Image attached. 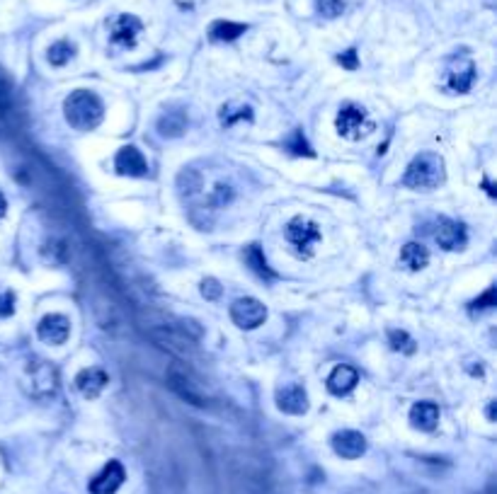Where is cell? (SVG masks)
<instances>
[{"label": "cell", "instance_id": "9", "mask_svg": "<svg viewBox=\"0 0 497 494\" xmlns=\"http://www.w3.org/2000/svg\"><path fill=\"white\" fill-rule=\"evenodd\" d=\"M37 334L42 342L47 344H66L71 337V320L66 315H58V312H51V315H44L42 323L37 325Z\"/></svg>", "mask_w": 497, "mask_h": 494}, {"label": "cell", "instance_id": "18", "mask_svg": "<svg viewBox=\"0 0 497 494\" xmlns=\"http://www.w3.org/2000/svg\"><path fill=\"white\" fill-rule=\"evenodd\" d=\"M439 421V407L435 402H415L410 410V424L420 432H435Z\"/></svg>", "mask_w": 497, "mask_h": 494}, {"label": "cell", "instance_id": "3", "mask_svg": "<svg viewBox=\"0 0 497 494\" xmlns=\"http://www.w3.org/2000/svg\"><path fill=\"white\" fill-rule=\"evenodd\" d=\"M25 391L34 400H51L58 391V371L44 359H32L25 369Z\"/></svg>", "mask_w": 497, "mask_h": 494}, {"label": "cell", "instance_id": "17", "mask_svg": "<svg viewBox=\"0 0 497 494\" xmlns=\"http://www.w3.org/2000/svg\"><path fill=\"white\" fill-rule=\"evenodd\" d=\"M356 383H359V373H356V369H352V366H347V364L337 366V369L328 375V391L337 397L354 391Z\"/></svg>", "mask_w": 497, "mask_h": 494}, {"label": "cell", "instance_id": "26", "mask_svg": "<svg viewBox=\"0 0 497 494\" xmlns=\"http://www.w3.org/2000/svg\"><path fill=\"white\" fill-rule=\"evenodd\" d=\"M287 148L293 153V156H313V151H311V146L306 143V138H304V134L301 131H293L291 134V138L287 140Z\"/></svg>", "mask_w": 497, "mask_h": 494}, {"label": "cell", "instance_id": "28", "mask_svg": "<svg viewBox=\"0 0 497 494\" xmlns=\"http://www.w3.org/2000/svg\"><path fill=\"white\" fill-rule=\"evenodd\" d=\"M221 291H223V288H221V284L216 279L202 281V296H204L206 301H216V298L221 296Z\"/></svg>", "mask_w": 497, "mask_h": 494}, {"label": "cell", "instance_id": "20", "mask_svg": "<svg viewBox=\"0 0 497 494\" xmlns=\"http://www.w3.org/2000/svg\"><path fill=\"white\" fill-rule=\"evenodd\" d=\"M245 29H247V25H243V22L219 20L211 25L209 37L214 39V42H233V39H238L241 34H245Z\"/></svg>", "mask_w": 497, "mask_h": 494}, {"label": "cell", "instance_id": "8", "mask_svg": "<svg viewBox=\"0 0 497 494\" xmlns=\"http://www.w3.org/2000/svg\"><path fill=\"white\" fill-rule=\"evenodd\" d=\"M124 480H126L124 465H121L119 460H110L105 468L90 480L88 489H90V494H114L117 489L124 484Z\"/></svg>", "mask_w": 497, "mask_h": 494}, {"label": "cell", "instance_id": "12", "mask_svg": "<svg viewBox=\"0 0 497 494\" xmlns=\"http://www.w3.org/2000/svg\"><path fill=\"white\" fill-rule=\"evenodd\" d=\"M114 170L124 177H143L148 172V162L141 151L134 146H124L114 158Z\"/></svg>", "mask_w": 497, "mask_h": 494}, {"label": "cell", "instance_id": "10", "mask_svg": "<svg viewBox=\"0 0 497 494\" xmlns=\"http://www.w3.org/2000/svg\"><path fill=\"white\" fill-rule=\"evenodd\" d=\"M435 240L439 245L441 250H463L468 243V233H466V225L459 223V221H451V219H441L439 225H437V233Z\"/></svg>", "mask_w": 497, "mask_h": 494}, {"label": "cell", "instance_id": "6", "mask_svg": "<svg viewBox=\"0 0 497 494\" xmlns=\"http://www.w3.org/2000/svg\"><path fill=\"white\" fill-rule=\"evenodd\" d=\"M230 320H233L241 330H255L267 320V308L262 306V301H257V298H252V296L238 298V301L230 306Z\"/></svg>", "mask_w": 497, "mask_h": 494}, {"label": "cell", "instance_id": "30", "mask_svg": "<svg viewBox=\"0 0 497 494\" xmlns=\"http://www.w3.org/2000/svg\"><path fill=\"white\" fill-rule=\"evenodd\" d=\"M495 306V286H490L481 298L473 301V310H487V308Z\"/></svg>", "mask_w": 497, "mask_h": 494}, {"label": "cell", "instance_id": "23", "mask_svg": "<svg viewBox=\"0 0 497 494\" xmlns=\"http://www.w3.org/2000/svg\"><path fill=\"white\" fill-rule=\"evenodd\" d=\"M73 53H75V44L73 42H69V39H58V42H53L51 47H49L47 58H49V63H51V66L61 68V66H66L71 58H73Z\"/></svg>", "mask_w": 497, "mask_h": 494}, {"label": "cell", "instance_id": "7", "mask_svg": "<svg viewBox=\"0 0 497 494\" xmlns=\"http://www.w3.org/2000/svg\"><path fill=\"white\" fill-rule=\"evenodd\" d=\"M143 25L136 15H129V12H121L114 20L110 22V39L114 47L119 49H134L138 42V34H141Z\"/></svg>", "mask_w": 497, "mask_h": 494}, {"label": "cell", "instance_id": "14", "mask_svg": "<svg viewBox=\"0 0 497 494\" xmlns=\"http://www.w3.org/2000/svg\"><path fill=\"white\" fill-rule=\"evenodd\" d=\"M107 383H110V375H107L102 369H97V366L83 369L78 375H75V388H78L80 395L88 397V400H95V397L107 388Z\"/></svg>", "mask_w": 497, "mask_h": 494}, {"label": "cell", "instance_id": "31", "mask_svg": "<svg viewBox=\"0 0 497 494\" xmlns=\"http://www.w3.org/2000/svg\"><path fill=\"white\" fill-rule=\"evenodd\" d=\"M337 63L345 66V68H350V71H354V68L359 66V61H356V51L354 49H350V51L340 53V56H337Z\"/></svg>", "mask_w": 497, "mask_h": 494}, {"label": "cell", "instance_id": "25", "mask_svg": "<svg viewBox=\"0 0 497 494\" xmlns=\"http://www.w3.org/2000/svg\"><path fill=\"white\" fill-rule=\"evenodd\" d=\"M388 344H391L393 351H403V354H413L415 351V339L405 330H391L388 332Z\"/></svg>", "mask_w": 497, "mask_h": 494}, {"label": "cell", "instance_id": "29", "mask_svg": "<svg viewBox=\"0 0 497 494\" xmlns=\"http://www.w3.org/2000/svg\"><path fill=\"white\" fill-rule=\"evenodd\" d=\"M15 293L12 291H5L0 293V317H10L12 312H15Z\"/></svg>", "mask_w": 497, "mask_h": 494}, {"label": "cell", "instance_id": "1", "mask_svg": "<svg viewBox=\"0 0 497 494\" xmlns=\"http://www.w3.org/2000/svg\"><path fill=\"white\" fill-rule=\"evenodd\" d=\"M63 114L75 131H93L105 119V104L90 90H73L63 102Z\"/></svg>", "mask_w": 497, "mask_h": 494}, {"label": "cell", "instance_id": "19", "mask_svg": "<svg viewBox=\"0 0 497 494\" xmlns=\"http://www.w3.org/2000/svg\"><path fill=\"white\" fill-rule=\"evenodd\" d=\"M427 262H429V252L424 250L420 243H408L403 250H400V264H403L405 269L420 271L427 267Z\"/></svg>", "mask_w": 497, "mask_h": 494}, {"label": "cell", "instance_id": "16", "mask_svg": "<svg viewBox=\"0 0 497 494\" xmlns=\"http://www.w3.org/2000/svg\"><path fill=\"white\" fill-rule=\"evenodd\" d=\"M476 83V66L471 61H461L459 66H454L446 73V88L456 95H463L473 88Z\"/></svg>", "mask_w": 497, "mask_h": 494}, {"label": "cell", "instance_id": "5", "mask_svg": "<svg viewBox=\"0 0 497 494\" xmlns=\"http://www.w3.org/2000/svg\"><path fill=\"white\" fill-rule=\"evenodd\" d=\"M335 129L342 138L356 140V138H361V136H367L369 131L374 129V124L369 121L364 107H359V104H354V102H347V104H342L340 112H337Z\"/></svg>", "mask_w": 497, "mask_h": 494}, {"label": "cell", "instance_id": "24", "mask_svg": "<svg viewBox=\"0 0 497 494\" xmlns=\"http://www.w3.org/2000/svg\"><path fill=\"white\" fill-rule=\"evenodd\" d=\"M245 262H247V267H250L255 274H260V276H267V279H272L274 276V271L269 269V264H267V260H265V255H262V250L257 247V245H250L245 250Z\"/></svg>", "mask_w": 497, "mask_h": 494}, {"label": "cell", "instance_id": "32", "mask_svg": "<svg viewBox=\"0 0 497 494\" xmlns=\"http://www.w3.org/2000/svg\"><path fill=\"white\" fill-rule=\"evenodd\" d=\"M5 211H8V201H5V197H3V194H0V219H3V216H5Z\"/></svg>", "mask_w": 497, "mask_h": 494}, {"label": "cell", "instance_id": "15", "mask_svg": "<svg viewBox=\"0 0 497 494\" xmlns=\"http://www.w3.org/2000/svg\"><path fill=\"white\" fill-rule=\"evenodd\" d=\"M332 448L340 458H347V460H354V458H361L364 451H367V439L361 436L359 432H352V429H345V432H337L332 436Z\"/></svg>", "mask_w": 497, "mask_h": 494}, {"label": "cell", "instance_id": "13", "mask_svg": "<svg viewBox=\"0 0 497 494\" xmlns=\"http://www.w3.org/2000/svg\"><path fill=\"white\" fill-rule=\"evenodd\" d=\"M277 407L287 415H304L308 410V395H306L304 385L289 383L277 391Z\"/></svg>", "mask_w": 497, "mask_h": 494}, {"label": "cell", "instance_id": "11", "mask_svg": "<svg viewBox=\"0 0 497 494\" xmlns=\"http://www.w3.org/2000/svg\"><path fill=\"white\" fill-rule=\"evenodd\" d=\"M168 385L178 393L180 397H182V400L192 402V405H197V407L206 405L204 393L199 391L197 383H192V378L187 375V371H182L180 366H173V369L168 371Z\"/></svg>", "mask_w": 497, "mask_h": 494}, {"label": "cell", "instance_id": "27", "mask_svg": "<svg viewBox=\"0 0 497 494\" xmlns=\"http://www.w3.org/2000/svg\"><path fill=\"white\" fill-rule=\"evenodd\" d=\"M318 12L323 17H340L345 12V0H318Z\"/></svg>", "mask_w": 497, "mask_h": 494}, {"label": "cell", "instance_id": "4", "mask_svg": "<svg viewBox=\"0 0 497 494\" xmlns=\"http://www.w3.org/2000/svg\"><path fill=\"white\" fill-rule=\"evenodd\" d=\"M284 235H287V243L296 250V255H301V257L313 255L315 245H318L320 238H323L318 223L311 219H304V216H296V219L289 221L287 228H284Z\"/></svg>", "mask_w": 497, "mask_h": 494}, {"label": "cell", "instance_id": "2", "mask_svg": "<svg viewBox=\"0 0 497 494\" xmlns=\"http://www.w3.org/2000/svg\"><path fill=\"white\" fill-rule=\"evenodd\" d=\"M444 182V160L435 153H422V156L413 158V162L408 165L403 175V184L410 189H437Z\"/></svg>", "mask_w": 497, "mask_h": 494}, {"label": "cell", "instance_id": "21", "mask_svg": "<svg viewBox=\"0 0 497 494\" xmlns=\"http://www.w3.org/2000/svg\"><path fill=\"white\" fill-rule=\"evenodd\" d=\"M221 124L226 126V129H230V126L241 124V121H252V107H247V104H238V102H228L221 107Z\"/></svg>", "mask_w": 497, "mask_h": 494}, {"label": "cell", "instance_id": "22", "mask_svg": "<svg viewBox=\"0 0 497 494\" xmlns=\"http://www.w3.org/2000/svg\"><path fill=\"white\" fill-rule=\"evenodd\" d=\"M158 129H160L162 136L178 138V136H182L184 129H187V116H184V112H165V114L158 119Z\"/></svg>", "mask_w": 497, "mask_h": 494}]
</instances>
